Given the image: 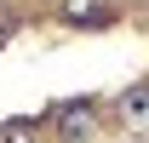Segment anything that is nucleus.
Wrapping results in <instances>:
<instances>
[{"label":"nucleus","mask_w":149,"mask_h":143,"mask_svg":"<svg viewBox=\"0 0 149 143\" xmlns=\"http://www.w3.org/2000/svg\"><path fill=\"white\" fill-rule=\"evenodd\" d=\"M97 120H103V109H97L92 97H63V103H52V132H57V143H92Z\"/></svg>","instance_id":"1"},{"label":"nucleus","mask_w":149,"mask_h":143,"mask_svg":"<svg viewBox=\"0 0 149 143\" xmlns=\"http://www.w3.org/2000/svg\"><path fill=\"white\" fill-rule=\"evenodd\" d=\"M115 120L126 126V132H138V137L149 132V80H138V86H126L115 97Z\"/></svg>","instance_id":"2"},{"label":"nucleus","mask_w":149,"mask_h":143,"mask_svg":"<svg viewBox=\"0 0 149 143\" xmlns=\"http://www.w3.org/2000/svg\"><path fill=\"white\" fill-rule=\"evenodd\" d=\"M57 17L74 29H103L109 23V0H57Z\"/></svg>","instance_id":"3"},{"label":"nucleus","mask_w":149,"mask_h":143,"mask_svg":"<svg viewBox=\"0 0 149 143\" xmlns=\"http://www.w3.org/2000/svg\"><path fill=\"white\" fill-rule=\"evenodd\" d=\"M0 143H35V126L17 120V126H0Z\"/></svg>","instance_id":"4"}]
</instances>
